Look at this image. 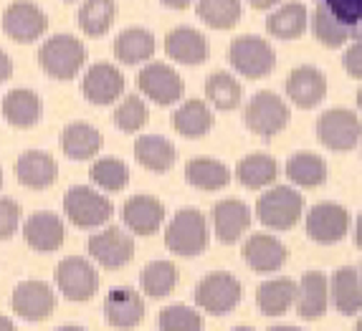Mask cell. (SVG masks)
Returning a JSON list of instances; mask_svg holds the SVG:
<instances>
[{
  "mask_svg": "<svg viewBox=\"0 0 362 331\" xmlns=\"http://www.w3.org/2000/svg\"><path fill=\"white\" fill-rule=\"evenodd\" d=\"M59 145L69 160H91L102 150V134L89 121H74L61 132Z\"/></svg>",
  "mask_w": 362,
  "mask_h": 331,
  "instance_id": "obj_26",
  "label": "cell"
},
{
  "mask_svg": "<svg viewBox=\"0 0 362 331\" xmlns=\"http://www.w3.org/2000/svg\"><path fill=\"white\" fill-rule=\"evenodd\" d=\"M64 210L76 228H99L115 215V205L94 187L74 185L64 198Z\"/></svg>",
  "mask_w": 362,
  "mask_h": 331,
  "instance_id": "obj_4",
  "label": "cell"
},
{
  "mask_svg": "<svg viewBox=\"0 0 362 331\" xmlns=\"http://www.w3.org/2000/svg\"><path fill=\"white\" fill-rule=\"evenodd\" d=\"M304 210V198L299 190L286 185L272 187L266 195H261L256 203V217L259 223L272 230H289L299 223Z\"/></svg>",
  "mask_w": 362,
  "mask_h": 331,
  "instance_id": "obj_3",
  "label": "cell"
},
{
  "mask_svg": "<svg viewBox=\"0 0 362 331\" xmlns=\"http://www.w3.org/2000/svg\"><path fill=\"white\" fill-rule=\"evenodd\" d=\"M49 28V16L33 0H13L3 13V30L13 41L33 43Z\"/></svg>",
  "mask_w": 362,
  "mask_h": 331,
  "instance_id": "obj_9",
  "label": "cell"
},
{
  "mask_svg": "<svg viewBox=\"0 0 362 331\" xmlns=\"http://www.w3.org/2000/svg\"><path fill=\"white\" fill-rule=\"evenodd\" d=\"M122 220L134 235H155L163 228L165 205L152 195H132L122 205Z\"/></svg>",
  "mask_w": 362,
  "mask_h": 331,
  "instance_id": "obj_16",
  "label": "cell"
},
{
  "mask_svg": "<svg viewBox=\"0 0 362 331\" xmlns=\"http://www.w3.org/2000/svg\"><path fill=\"white\" fill-rule=\"evenodd\" d=\"M312 33L322 46H327V49H342L347 41H355V38L362 36V30L344 25L342 20L334 18L322 3L314 8V13H312Z\"/></svg>",
  "mask_w": 362,
  "mask_h": 331,
  "instance_id": "obj_28",
  "label": "cell"
},
{
  "mask_svg": "<svg viewBox=\"0 0 362 331\" xmlns=\"http://www.w3.org/2000/svg\"><path fill=\"white\" fill-rule=\"evenodd\" d=\"M195 13L211 28H233L241 20V0H198Z\"/></svg>",
  "mask_w": 362,
  "mask_h": 331,
  "instance_id": "obj_40",
  "label": "cell"
},
{
  "mask_svg": "<svg viewBox=\"0 0 362 331\" xmlns=\"http://www.w3.org/2000/svg\"><path fill=\"white\" fill-rule=\"evenodd\" d=\"M241 301V283L226 271L208 273L195 289V303L208 313H228Z\"/></svg>",
  "mask_w": 362,
  "mask_h": 331,
  "instance_id": "obj_8",
  "label": "cell"
},
{
  "mask_svg": "<svg viewBox=\"0 0 362 331\" xmlns=\"http://www.w3.org/2000/svg\"><path fill=\"white\" fill-rule=\"evenodd\" d=\"M241 255L256 273H274L286 263L289 251H286L284 243L279 241V238H274V235L256 233L243 243Z\"/></svg>",
  "mask_w": 362,
  "mask_h": 331,
  "instance_id": "obj_18",
  "label": "cell"
},
{
  "mask_svg": "<svg viewBox=\"0 0 362 331\" xmlns=\"http://www.w3.org/2000/svg\"><path fill=\"white\" fill-rule=\"evenodd\" d=\"M56 308V296L49 283L43 281H23L13 291V311L25 321L49 319Z\"/></svg>",
  "mask_w": 362,
  "mask_h": 331,
  "instance_id": "obj_15",
  "label": "cell"
},
{
  "mask_svg": "<svg viewBox=\"0 0 362 331\" xmlns=\"http://www.w3.org/2000/svg\"><path fill=\"white\" fill-rule=\"evenodd\" d=\"M327 276L320 271H309L296 283V299L294 306L299 319L314 321L327 311Z\"/></svg>",
  "mask_w": 362,
  "mask_h": 331,
  "instance_id": "obj_24",
  "label": "cell"
},
{
  "mask_svg": "<svg viewBox=\"0 0 362 331\" xmlns=\"http://www.w3.org/2000/svg\"><path fill=\"white\" fill-rule=\"evenodd\" d=\"M279 175V164L269 155H248L235 164V180L248 190H261V187L272 185Z\"/></svg>",
  "mask_w": 362,
  "mask_h": 331,
  "instance_id": "obj_34",
  "label": "cell"
},
{
  "mask_svg": "<svg viewBox=\"0 0 362 331\" xmlns=\"http://www.w3.org/2000/svg\"><path fill=\"white\" fill-rule=\"evenodd\" d=\"M89 255L99 265H104V268H122L134 255L132 235H127L122 228H117V225L99 230L97 235L89 238Z\"/></svg>",
  "mask_w": 362,
  "mask_h": 331,
  "instance_id": "obj_13",
  "label": "cell"
},
{
  "mask_svg": "<svg viewBox=\"0 0 362 331\" xmlns=\"http://www.w3.org/2000/svg\"><path fill=\"white\" fill-rule=\"evenodd\" d=\"M165 51L177 64L198 66V64L208 61V56H211V43H208V38L200 30L187 28V25H177L165 38Z\"/></svg>",
  "mask_w": 362,
  "mask_h": 331,
  "instance_id": "obj_20",
  "label": "cell"
},
{
  "mask_svg": "<svg viewBox=\"0 0 362 331\" xmlns=\"http://www.w3.org/2000/svg\"><path fill=\"white\" fill-rule=\"evenodd\" d=\"M289 119H291L289 107L274 91H259V94H254L251 102L246 104V114H243L246 127L266 139L281 132L289 124Z\"/></svg>",
  "mask_w": 362,
  "mask_h": 331,
  "instance_id": "obj_5",
  "label": "cell"
},
{
  "mask_svg": "<svg viewBox=\"0 0 362 331\" xmlns=\"http://www.w3.org/2000/svg\"><path fill=\"white\" fill-rule=\"evenodd\" d=\"M23 235H25V243H28L33 251L54 253V251H59V248L64 246L66 228H64V220H61L56 212L38 210L25 220Z\"/></svg>",
  "mask_w": 362,
  "mask_h": 331,
  "instance_id": "obj_17",
  "label": "cell"
},
{
  "mask_svg": "<svg viewBox=\"0 0 362 331\" xmlns=\"http://www.w3.org/2000/svg\"><path fill=\"white\" fill-rule=\"evenodd\" d=\"M230 66L246 78L269 76L276 66V54L266 38L238 36L230 43Z\"/></svg>",
  "mask_w": 362,
  "mask_h": 331,
  "instance_id": "obj_6",
  "label": "cell"
},
{
  "mask_svg": "<svg viewBox=\"0 0 362 331\" xmlns=\"http://www.w3.org/2000/svg\"><path fill=\"white\" fill-rule=\"evenodd\" d=\"M360 134L362 121L350 109H329L317 119V139L332 152H350L360 142Z\"/></svg>",
  "mask_w": 362,
  "mask_h": 331,
  "instance_id": "obj_7",
  "label": "cell"
},
{
  "mask_svg": "<svg viewBox=\"0 0 362 331\" xmlns=\"http://www.w3.org/2000/svg\"><path fill=\"white\" fill-rule=\"evenodd\" d=\"M251 225V210L241 200H221L213 207V230L223 246H233Z\"/></svg>",
  "mask_w": 362,
  "mask_h": 331,
  "instance_id": "obj_21",
  "label": "cell"
},
{
  "mask_svg": "<svg viewBox=\"0 0 362 331\" xmlns=\"http://www.w3.org/2000/svg\"><path fill=\"white\" fill-rule=\"evenodd\" d=\"M163 6H168V8H175V11H182V8H187L193 0H160Z\"/></svg>",
  "mask_w": 362,
  "mask_h": 331,
  "instance_id": "obj_49",
  "label": "cell"
},
{
  "mask_svg": "<svg viewBox=\"0 0 362 331\" xmlns=\"http://www.w3.org/2000/svg\"><path fill=\"white\" fill-rule=\"evenodd\" d=\"M350 230V212L337 203H317L307 215V235L320 246H334Z\"/></svg>",
  "mask_w": 362,
  "mask_h": 331,
  "instance_id": "obj_11",
  "label": "cell"
},
{
  "mask_svg": "<svg viewBox=\"0 0 362 331\" xmlns=\"http://www.w3.org/2000/svg\"><path fill=\"white\" fill-rule=\"evenodd\" d=\"M329 296H332V303L342 316H355L362 311V278L360 271L350 268V265H342L337 268L329 281Z\"/></svg>",
  "mask_w": 362,
  "mask_h": 331,
  "instance_id": "obj_25",
  "label": "cell"
},
{
  "mask_svg": "<svg viewBox=\"0 0 362 331\" xmlns=\"http://www.w3.org/2000/svg\"><path fill=\"white\" fill-rule=\"evenodd\" d=\"M206 97H208V102L216 109H221V112H233V109H238V104H241L243 91L235 76H230V73H226V71H216V73H211V78L206 81Z\"/></svg>",
  "mask_w": 362,
  "mask_h": 331,
  "instance_id": "obj_39",
  "label": "cell"
},
{
  "mask_svg": "<svg viewBox=\"0 0 362 331\" xmlns=\"http://www.w3.org/2000/svg\"><path fill=\"white\" fill-rule=\"evenodd\" d=\"M342 66L352 78H362V36L355 38V41L350 43V49L344 51Z\"/></svg>",
  "mask_w": 362,
  "mask_h": 331,
  "instance_id": "obj_46",
  "label": "cell"
},
{
  "mask_svg": "<svg viewBox=\"0 0 362 331\" xmlns=\"http://www.w3.org/2000/svg\"><path fill=\"white\" fill-rule=\"evenodd\" d=\"M296 299V283L289 278H272L264 281L256 291V303H259L261 313L266 316H281L294 306Z\"/></svg>",
  "mask_w": 362,
  "mask_h": 331,
  "instance_id": "obj_32",
  "label": "cell"
},
{
  "mask_svg": "<svg viewBox=\"0 0 362 331\" xmlns=\"http://www.w3.org/2000/svg\"><path fill=\"white\" fill-rule=\"evenodd\" d=\"M137 86L147 99H152L160 107L175 104L182 97V78L168 64H147L137 73Z\"/></svg>",
  "mask_w": 362,
  "mask_h": 331,
  "instance_id": "obj_12",
  "label": "cell"
},
{
  "mask_svg": "<svg viewBox=\"0 0 362 331\" xmlns=\"http://www.w3.org/2000/svg\"><path fill=\"white\" fill-rule=\"evenodd\" d=\"M81 91L91 104L104 107V104H112L124 94V76L115 64H107V61H99L94 66H89V71L84 73V81H81Z\"/></svg>",
  "mask_w": 362,
  "mask_h": 331,
  "instance_id": "obj_14",
  "label": "cell"
},
{
  "mask_svg": "<svg viewBox=\"0 0 362 331\" xmlns=\"http://www.w3.org/2000/svg\"><path fill=\"white\" fill-rule=\"evenodd\" d=\"M150 121V109L137 94L124 97V102H119V107L115 109V124L122 132H139Z\"/></svg>",
  "mask_w": 362,
  "mask_h": 331,
  "instance_id": "obj_42",
  "label": "cell"
},
{
  "mask_svg": "<svg viewBox=\"0 0 362 331\" xmlns=\"http://www.w3.org/2000/svg\"><path fill=\"white\" fill-rule=\"evenodd\" d=\"M157 324H160V331H200L203 329L200 313L190 306H182V303L163 308Z\"/></svg>",
  "mask_w": 362,
  "mask_h": 331,
  "instance_id": "obj_43",
  "label": "cell"
},
{
  "mask_svg": "<svg viewBox=\"0 0 362 331\" xmlns=\"http://www.w3.org/2000/svg\"><path fill=\"white\" fill-rule=\"evenodd\" d=\"M286 97L299 109H314L327 97V78L317 66H296L286 78Z\"/></svg>",
  "mask_w": 362,
  "mask_h": 331,
  "instance_id": "obj_19",
  "label": "cell"
},
{
  "mask_svg": "<svg viewBox=\"0 0 362 331\" xmlns=\"http://www.w3.org/2000/svg\"><path fill=\"white\" fill-rule=\"evenodd\" d=\"M3 114L13 127H33L41 119V99H38L36 91L30 89H13L3 99Z\"/></svg>",
  "mask_w": 362,
  "mask_h": 331,
  "instance_id": "obj_31",
  "label": "cell"
},
{
  "mask_svg": "<svg viewBox=\"0 0 362 331\" xmlns=\"http://www.w3.org/2000/svg\"><path fill=\"white\" fill-rule=\"evenodd\" d=\"M360 278H362V265H360Z\"/></svg>",
  "mask_w": 362,
  "mask_h": 331,
  "instance_id": "obj_58",
  "label": "cell"
},
{
  "mask_svg": "<svg viewBox=\"0 0 362 331\" xmlns=\"http://www.w3.org/2000/svg\"><path fill=\"white\" fill-rule=\"evenodd\" d=\"M357 107H360V112H362V89L357 91Z\"/></svg>",
  "mask_w": 362,
  "mask_h": 331,
  "instance_id": "obj_54",
  "label": "cell"
},
{
  "mask_svg": "<svg viewBox=\"0 0 362 331\" xmlns=\"http://www.w3.org/2000/svg\"><path fill=\"white\" fill-rule=\"evenodd\" d=\"M117 16V3L115 0H84L81 8H78V28L84 30L86 36L97 38L104 36L112 23H115Z\"/></svg>",
  "mask_w": 362,
  "mask_h": 331,
  "instance_id": "obj_36",
  "label": "cell"
},
{
  "mask_svg": "<svg viewBox=\"0 0 362 331\" xmlns=\"http://www.w3.org/2000/svg\"><path fill=\"white\" fill-rule=\"evenodd\" d=\"M248 3H251L256 11H269V8H274L276 3H281V0H248Z\"/></svg>",
  "mask_w": 362,
  "mask_h": 331,
  "instance_id": "obj_48",
  "label": "cell"
},
{
  "mask_svg": "<svg viewBox=\"0 0 362 331\" xmlns=\"http://www.w3.org/2000/svg\"><path fill=\"white\" fill-rule=\"evenodd\" d=\"M56 331H86V329H81V326H61V329H56Z\"/></svg>",
  "mask_w": 362,
  "mask_h": 331,
  "instance_id": "obj_53",
  "label": "cell"
},
{
  "mask_svg": "<svg viewBox=\"0 0 362 331\" xmlns=\"http://www.w3.org/2000/svg\"><path fill=\"white\" fill-rule=\"evenodd\" d=\"M0 331H16V326H13V321L8 316H0Z\"/></svg>",
  "mask_w": 362,
  "mask_h": 331,
  "instance_id": "obj_51",
  "label": "cell"
},
{
  "mask_svg": "<svg viewBox=\"0 0 362 331\" xmlns=\"http://www.w3.org/2000/svg\"><path fill=\"white\" fill-rule=\"evenodd\" d=\"M21 225V207L16 200L0 198V241L13 238V233Z\"/></svg>",
  "mask_w": 362,
  "mask_h": 331,
  "instance_id": "obj_45",
  "label": "cell"
},
{
  "mask_svg": "<svg viewBox=\"0 0 362 331\" xmlns=\"http://www.w3.org/2000/svg\"><path fill=\"white\" fill-rule=\"evenodd\" d=\"M185 180L198 190H221L230 182V169L211 157H198L185 164Z\"/></svg>",
  "mask_w": 362,
  "mask_h": 331,
  "instance_id": "obj_35",
  "label": "cell"
},
{
  "mask_svg": "<svg viewBox=\"0 0 362 331\" xmlns=\"http://www.w3.org/2000/svg\"><path fill=\"white\" fill-rule=\"evenodd\" d=\"M269 331H304V329H299V326H272Z\"/></svg>",
  "mask_w": 362,
  "mask_h": 331,
  "instance_id": "obj_52",
  "label": "cell"
},
{
  "mask_svg": "<svg viewBox=\"0 0 362 331\" xmlns=\"http://www.w3.org/2000/svg\"><path fill=\"white\" fill-rule=\"evenodd\" d=\"M86 61V49L84 43L76 36H51L49 41L38 49V64L51 78L59 81H69L74 78Z\"/></svg>",
  "mask_w": 362,
  "mask_h": 331,
  "instance_id": "obj_2",
  "label": "cell"
},
{
  "mask_svg": "<svg viewBox=\"0 0 362 331\" xmlns=\"http://www.w3.org/2000/svg\"><path fill=\"white\" fill-rule=\"evenodd\" d=\"M134 160L152 172H168L177 160L175 145L157 134H142L134 142Z\"/></svg>",
  "mask_w": 362,
  "mask_h": 331,
  "instance_id": "obj_27",
  "label": "cell"
},
{
  "mask_svg": "<svg viewBox=\"0 0 362 331\" xmlns=\"http://www.w3.org/2000/svg\"><path fill=\"white\" fill-rule=\"evenodd\" d=\"M233 331H254V329H251V326H235Z\"/></svg>",
  "mask_w": 362,
  "mask_h": 331,
  "instance_id": "obj_55",
  "label": "cell"
},
{
  "mask_svg": "<svg viewBox=\"0 0 362 331\" xmlns=\"http://www.w3.org/2000/svg\"><path fill=\"white\" fill-rule=\"evenodd\" d=\"M355 331H362V316H360V321H357V326H355Z\"/></svg>",
  "mask_w": 362,
  "mask_h": 331,
  "instance_id": "obj_56",
  "label": "cell"
},
{
  "mask_svg": "<svg viewBox=\"0 0 362 331\" xmlns=\"http://www.w3.org/2000/svg\"><path fill=\"white\" fill-rule=\"evenodd\" d=\"M91 182L109 193H119L129 185V167L117 157H102L89 169Z\"/></svg>",
  "mask_w": 362,
  "mask_h": 331,
  "instance_id": "obj_41",
  "label": "cell"
},
{
  "mask_svg": "<svg viewBox=\"0 0 362 331\" xmlns=\"http://www.w3.org/2000/svg\"><path fill=\"white\" fill-rule=\"evenodd\" d=\"M320 3L344 25L362 30V0H320Z\"/></svg>",
  "mask_w": 362,
  "mask_h": 331,
  "instance_id": "obj_44",
  "label": "cell"
},
{
  "mask_svg": "<svg viewBox=\"0 0 362 331\" xmlns=\"http://www.w3.org/2000/svg\"><path fill=\"white\" fill-rule=\"evenodd\" d=\"M16 175L18 182L30 190H43V187H51L59 177V164L49 152L41 150H28L18 157L16 162Z\"/></svg>",
  "mask_w": 362,
  "mask_h": 331,
  "instance_id": "obj_23",
  "label": "cell"
},
{
  "mask_svg": "<svg viewBox=\"0 0 362 331\" xmlns=\"http://www.w3.org/2000/svg\"><path fill=\"white\" fill-rule=\"evenodd\" d=\"M139 286L150 299H165L177 286V268L173 260H152L139 273Z\"/></svg>",
  "mask_w": 362,
  "mask_h": 331,
  "instance_id": "obj_38",
  "label": "cell"
},
{
  "mask_svg": "<svg viewBox=\"0 0 362 331\" xmlns=\"http://www.w3.org/2000/svg\"><path fill=\"white\" fill-rule=\"evenodd\" d=\"M307 23H309L307 8H304L302 3L291 0V3L279 6L276 11L269 16L266 30H269L274 38H281V41H296V38L307 30Z\"/></svg>",
  "mask_w": 362,
  "mask_h": 331,
  "instance_id": "obj_29",
  "label": "cell"
},
{
  "mask_svg": "<svg viewBox=\"0 0 362 331\" xmlns=\"http://www.w3.org/2000/svg\"><path fill=\"white\" fill-rule=\"evenodd\" d=\"M0 187H3V172H0Z\"/></svg>",
  "mask_w": 362,
  "mask_h": 331,
  "instance_id": "obj_57",
  "label": "cell"
},
{
  "mask_svg": "<svg viewBox=\"0 0 362 331\" xmlns=\"http://www.w3.org/2000/svg\"><path fill=\"white\" fill-rule=\"evenodd\" d=\"M327 175V162L314 152H296L286 162V177L299 187H320Z\"/></svg>",
  "mask_w": 362,
  "mask_h": 331,
  "instance_id": "obj_37",
  "label": "cell"
},
{
  "mask_svg": "<svg viewBox=\"0 0 362 331\" xmlns=\"http://www.w3.org/2000/svg\"><path fill=\"white\" fill-rule=\"evenodd\" d=\"M56 286L69 301H89L99 289L97 268L86 258H66L56 265Z\"/></svg>",
  "mask_w": 362,
  "mask_h": 331,
  "instance_id": "obj_10",
  "label": "cell"
},
{
  "mask_svg": "<svg viewBox=\"0 0 362 331\" xmlns=\"http://www.w3.org/2000/svg\"><path fill=\"white\" fill-rule=\"evenodd\" d=\"M155 54V36L147 28H127L115 38V56L117 61L134 66L142 64Z\"/></svg>",
  "mask_w": 362,
  "mask_h": 331,
  "instance_id": "obj_33",
  "label": "cell"
},
{
  "mask_svg": "<svg viewBox=\"0 0 362 331\" xmlns=\"http://www.w3.org/2000/svg\"><path fill=\"white\" fill-rule=\"evenodd\" d=\"M104 313L107 321L115 329H134L139 321L145 319V301L134 289H112L104 301Z\"/></svg>",
  "mask_w": 362,
  "mask_h": 331,
  "instance_id": "obj_22",
  "label": "cell"
},
{
  "mask_svg": "<svg viewBox=\"0 0 362 331\" xmlns=\"http://www.w3.org/2000/svg\"><path fill=\"white\" fill-rule=\"evenodd\" d=\"M173 127H175L177 134L187 139H198L203 134L211 132L213 127V112L208 109L206 102L200 99H187L185 104L175 109L173 114Z\"/></svg>",
  "mask_w": 362,
  "mask_h": 331,
  "instance_id": "obj_30",
  "label": "cell"
},
{
  "mask_svg": "<svg viewBox=\"0 0 362 331\" xmlns=\"http://www.w3.org/2000/svg\"><path fill=\"white\" fill-rule=\"evenodd\" d=\"M11 73H13V61L8 59L6 51H0V84H3V81H8V78H11Z\"/></svg>",
  "mask_w": 362,
  "mask_h": 331,
  "instance_id": "obj_47",
  "label": "cell"
},
{
  "mask_svg": "<svg viewBox=\"0 0 362 331\" xmlns=\"http://www.w3.org/2000/svg\"><path fill=\"white\" fill-rule=\"evenodd\" d=\"M165 243L175 255L182 258H195L211 243V230H208L206 215L198 207H182L173 215L168 230H165Z\"/></svg>",
  "mask_w": 362,
  "mask_h": 331,
  "instance_id": "obj_1",
  "label": "cell"
},
{
  "mask_svg": "<svg viewBox=\"0 0 362 331\" xmlns=\"http://www.w3.org/2000/svg\"><path fill=\"white\" fill-rule=\"evenodd\" d=\"M355 243H357V248L362 251V212L357 215V223H355Z\"/></svg>",
  "mask_w": 362,
  "mask_h": 331,
  "instance_id": "obj_50",
  "label": "cell"
}]
</instances>
